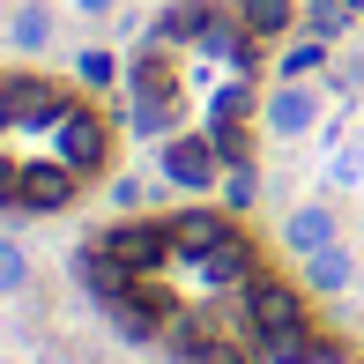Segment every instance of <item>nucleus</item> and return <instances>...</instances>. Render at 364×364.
Here are the masks:
<instances>
[{
	"instance_id": "f257e3e1",
	"label": "nucleus",
	"mask_w": 364,
	"mask_h": 364,
	"mask_svg": "<svg viewBox=\"0 0 364 364\" xmlns=\"http://www.w3.org/2000/svg\"><path fill=\"white\" fill-rule=\"evenodd\" d=\"M53 156L68 164L75 178L105 171V164H112V127H105V112H97V105H82V97H75V105H68V119L53 127Z\"/></svg>"
},
{
	"instance_id": "f03ea898",
	"label": "nucleus",
	"mask_w": 364,
	"mask_h": 364,
	"mask_svg": "<svg viewBox=\"0 0 364 364\" xmlns=\"http://www.w3.org/2000/svg\"><path fill=\"white\" fill-rule=\"evenodd\" d=\"M97 253H112L119 268H164L178 253V223L171 216H134V223H112L97 238Z\"/></svg>"
},
{
	"instance_id": "7ed1b4c3",
	"label": "nucleus",
	"mask_w": 364,
	"mask_h": 364,
	"mask_svg": "<svg viewBox=\"0 0 364 364\" xmlns=\"http://www.w3.org/2000/svg\"><path fill=\"white\" fill-rule=\"evenodd\" d=\"M82 178L60 156H15V208H68Z\"/></svg>"
},
{
	"instance_id": "20e7f679",
	"label": "nucleus",
	"mask_w": 364,
	"mask_h": 364,
	"mask_svg": "<svg viewBox=\"0 0 364 364\" xmlns=\"http://www.w3.org/2000/svg\"><path fill=\"white\" fill-rule=\"evenodd\" d=\"M245 320H253V335H283V327H305V297L290 283H275V275H245Z\"/></svg>"
},
{
	"instance_id": "39448f33",
	"label": "nucleus",
	"mask_w": 364,
	"mask_h": 364,
	"mask_svg": "<svg viewBox=\"0 0 364 364\" xmlns=\"http://www.w3.org/2000/svg\"><path fill=\"white\" fill-rule=\"evenodd\" d=\"M216 134L208 141H171L164 149V178H178V186H208V178H216Z\"/></svg>"
},
{
	"instance_id": "423d86ee",
	"label": "nucleus",
	"mask_w": 364,
	"mask_h": 364,
	"mask_svg": "<svg viewBox=\"0 0 364 364\" xmlns=\"http://www.w3.org/2000/svg\"><path fill=\"white\" fill-rule=\"evenodd\" d=\"M312 119H320V97H312L305 82H290V90L268 97V134H305Z\"/></svg>"
},
{
	"instance_id": "0eeeda50",
	"label": "nucleus",
	"mask_w": 364,
	"mask_h": 364,
	"mask_svg": "<svg viewBox=\"0 0 364 364\" xmlns=\"http://www.w3.org/2000/svg\"><path fill=\"white\" fill-rule=\"evenodd\" d=\"M178 223V253H223L230 238H238V223L208 216V208H193V216H171Z\"/></svg>"
},
{
	"instance_id": "6e6552de",
	"label": "nucleus",
	"mask_w": 364,
	"mask_h": 364,
	"mask_svg": "<svg viewBox=\"0 0 364 364\" xmlns=\"http://www.w3.org/2000/svg\"><path fill=\"white\" fill-rule=\"evenodd\" d=\"M283 245H290V253H320V245H335V216H327L320 201L297 208V216L283 223Z\"/></svg>"
},
{
	"instance_id": "1a4fd4ad",
	"label": "nucleus",
	"mask_w": 364,
	"mask_h": 364,
	"mask_svg": "<svg viewBox=\"0 0 364 364\" xmlns=\"http://www.w3.org/2000/svg\"><path fill=\"white\" fill-rule=\"evenodd\" d=\"M305 283L312 290H350L357 283V260L342 253V245H320V253H305Z\"/></svg>"
},
{
	"instance_id": "9d476101",
	"label": "nucleus",
	"mask_w": 364,
	"mask_h": 364,
	"mask_svg": "<svg viewBox=\"0 0 364 364\" xmlns=\"http://www.w3.org/2000/svg\"><path fill=\"white\" fill-rule=\"evenodd\" d=\"M253 38H268V30H290V0H245V15H238Z\"/></svg>"
},
{
	"instance_id": "9b49d317",
	"label": "nucleus",
	"mask_w": 364,
	"mask_h": 364,
	"mask_svg": "<svg viewBox=\"0 0 364 364\" xmlns=\"http://www.w3.org/2000/svg\"><path fill=\"white\" fill-rule=\"evenodd\" d=\"M23 283H30V253L0 238V297H8V290H23Z\"/></svg>"
},
{
	"instance_id": "f8f14e48",
	"label": "nucleus",
	"mask_w": 364,
	"mask_h": 364,
	"mask_svg": "<svg viewBox=\"0 0 364 364\" xmlns=\"http://www.w3.org/2000/svg\"><path fill=\"white\" fill-rule=\"evenodd\" d=\"M53 38V15L45 8H15V45H45Z\"/></svg>"
},
{
	"instance_id": "ddd939ff",
	"label": "nucleus",
	"mask_w": 364,
	"mask_h": 364,
	"mask_svg": "<svg viewBox=\"0 0 364 364\" xmlns=\"http://www.w3.org/2000/svg\"><path fill=\"white\" fill-rule=\"evenodd\" d=\"M82 82H112V60L105 53H82Z\"/></svg>"
},
{
	"instance_id": "4468645a",
	"label": "nucleus",
	"mask_w": 364,
	"mask_h": 364,
	"mask_svg": "<svg viewBox=\"0 0 364 364\" xmlns=\"http://www.w3.org/2000/svg\"><path fill=\"white\" fill-rule=\"evenodd\" d=\"M0 208H15V156H0Z\"/></svg>"
},
{
	"instance_id": "2eb2a0df",
	"label": "nucleus",
	"mask_w": 364,
	"mask_h": 364,
	"mask_svg": "<svg viewBox=\"0 0 364 364\" xmlns=\"http://www.w3.org/2000/svg\"><path fill=\"white\" fill-rule=\"evenodd\" d=\"M15 127V97H8V75H0V134Z\"/></svg>"
},
{
	"instance_id": "dca6fc26",
	"label": "nucleus",
	"mask_w": 364,
	"mask_h": 364,
	"mask_svg": "<svg viewBox=\"0 0 364 364\" xmlns=\"http://www.w3.org/2000/svg\"><path fill=\"white\" fill-rule=\"evenodd\" d=\"M75 8H82V15H105V8H112V0H75Z\"/></svg>"
}]
</instances>
